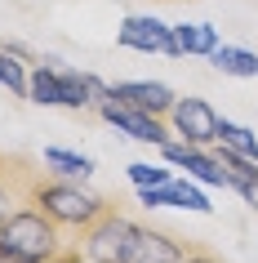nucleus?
I'll list each match as a JSON object with an SVG mask.
<instances>
[{
    "instance_id": "1",
    "label": "nucleus",
    "mask_w": 258,
    "mask_h": 263,
    "mask_svg": "<svg viewBox=\"0 0 258 263\" xmlns=\"http://www.w3.org/2000/svg\"><path fill=\"white\" fill-rule=\"evenodd\" d=\"M81 236L58 228L36 205H18L0 219V263H81Z\"/></svg>"
},
{
    "instance_id": "2",
    "label": "nucleus",
    "mask_w": 258,
    "mask_h": 263,
    "mask_svg": "<svg viewBox=\"0 0 258 263\" xmlns=\"http://www.w3.org/2000/svg\"><path fill=\"white\" fill-rule=\"evenodd\" d=\"M27 205H36L41 214H49L58 228H67V232L81 236L85 228H89V223L107 210V201H103V196H94V192H85L81 183L58 179V174L41 170V174H36V183H31V192H27Z\"/></svg>"
},
{
    "instance_id": "3",
    "label": "nucleus",
    "mask_w": 258,
    "mask_h": 263,
    "mask_svg": "<svg viewBox=\"0 0 258 263\" xmlns=\"http://www.w3.org/2000/svg\"><path fill=\"white\" fill-rule=\"evenodd\" d=\"M187 241L161 232V228H147V223H134L129 236H125L121 263H183L187 259Z\"/></svg>"
},
{
    "instance_id": "4",
    "label": "nucleus",
    "mask_w": 258,
    "mask_h": 263,
    "mask_svg": "<svg viewBox=\"0 0 258 263\" xmlns=\"http://www.w3.org/2000/svg\"><path fill=\"white\" fill-rule=\"evenodd\" d=\"M134 219H125L121 210H103L89 228L81 232V250L89 263H121V250H125V236H129Z\"/></svg>"
},
{
    "instance_id": "5",
    "label": "nucleus",
    "mask_w": 258,
    "mask_h": 263,
    "mask_svg": "<svg viewBox=\"0 0 258 263\" xmlns=\"http://www.w3.org/2000/svg\"><path fill=\"white\" fill-rule=\"evenodd\" d=\"M218 116L205 98H178L174 107H169V125H174V134L191 147H214L218 143Z\"/></svg>"
},
{
    "instance_id": "6",
    "label": "nucleus",
    "mask_w": 258,
    "mask_h": 263,
    "mask_svg": "<svg viewBox=\"0 0 258 263\" xmlns=\"http://www.w3.org/2000/svg\"><path fill=\"white\" fill-rule=\"evenodd\" d=\"M116 45L121 49H138V54H165V58H183L174 45V27H165L161 18L147 14H129L116 31Z\"/></svg>"
},
{
    "instance_id": "7",
    "label": "nucleus",
    "mask_w": 258,
    "mask_h": 263,
    "mask_svg": "<svg viewBox=\"0 0 258 263\" xmlns=\"http://www.w3.org/2000/svg\"><path fill=\"white\" fill-rule=\"evenodd\" d=\"M98 116L111 121L121 134H129V139H138V143H151V147H165V143H169V129L161 125V116L138 111V107H125V103H116V98H103V103H98Z\"/></svg>"
},
{
    "instance_id": "8",
    "label": "nucleus",
    "mask_w": 258,
    "mask_h": 263,
    "mask_svg": "<svg viewBox=\"0 0 258 263\" xmlns=\"http://www.w3.org/2000/svg\"><path fill=\"white\" fill-rule=\"evenodd\" d=\"M107 98L125 103V107H138V111H151V116H169V107L178 103V94L161 81H121V85H107Z\"/></svg>"
},
{
    "instance_id": "9",
    "label": "nucleus",
    "mask_w": 258,
    "mask_h": 263,
    "mask_svg": "<svg viewBox=\"0 0 258 263\" xmlns=\"http://www.w3.org/2000/svg\"><path fill=\"white\" fill-rule=\"evenodd\" d=\"M36 174H41L36 161L0 152V219L14 214L18 205H27V192H31V183H36Z\"/></svg>"
},
{
    "instance_id": "10",
    "label": "nucleus",
    "mask_w": 258,
    "mask_h": 263,
    "mask_svg": "<svg viewBox=\"0 0 258 263\" xmlns=\"http://www.w3.org/2000/svg\"><path fill=\"white\" fill-rule=\"evenodd\" d=\"M161 156H165V165L187 170V174H196V179L209 183V187H231V183H227V170L218 165V156L205 152V147H191V143H165Z\"/></svg>"
},
{
    "instance_id": "11",
    "label": "nucleus",
    "mask_w": 258,
    "mask_h": 263,
    "mask_svg": "<svg viewBox=\"0 0 258 263\" xmlns=\"http://www.w3.org/2000/svg\"><path fill=\"white\" fill-rule=\"evenodd\" d=\"M174 45H178V54H205L209 58L218 49V31L209 27V23H178Z\"/></svg>"
},
{
    "instance_id": "12",
    "label": "nucleus",
    "mask_w": 258,
    "mask_h": 263,
    "mask_svg": "<svg viewBox=\"0 0 258 263\" xmlns=\"http://www.w3.org/2000/svg\"><path fill=\"white\" fill-rule=\"evenodd\" d=\"M209 63H214L223 76H236V81H254V76H258V54H249V49L218 45L214 54H209Z\"/></svg>"
},
{
    "instance_id": "13",
    "label": "nucleus",
    "mask_w": 258,
    "mask_h": 263,
    "mask_svg": "<svg viewBox=\"0 0 258 263\" xmlns=\"http://www.w3.org/2000/svg\"><path fill=\"white\" fill-rule=\"evenodd\" d=\"M27 98L41 103V107H63V85H58V67H36L27 76Z\"/></svg>"
},
{
    "instance_id": "14",
    "label": "nucleus",
    "mask_w": 258,
    "mask_h": 263,
    "mask_svg": "<svg viewBox=\"0 0 258 263\" xmlns=\"http://www.w3.org/2000/svg\"><path fill=\"white\" fill-rule=\"evenodd\" d=\"M45 165L54 170L58 179H85V174H94V161L67 152V147H45Z\"/></svg>"
},
{
    "instance_id": "15",
    "label": "nucleus",
    "mask_w": 258,
    "mask_h": 263,
    "mask_svg": "<svg viewBox=\"0 0 258 263\" xmlns=\"http://www.w3.org/2000/svg\"><path fill=\"white\" fill-rule=\"evenodd\" d=\"M218 143H223V147H231V152H241V156H249V161H258V139L245 129V125L218 121Z\"/></svg>"
},
{
    "instance_id": "16",
    "label": "nucleus",
    "mask_w": 258,
    "mask_h": 263,
    "mask_svg": "<svg viewBox=\"0 0 258 263\" xmlns=\"http://www.w3.org/2000/svg\"><path fill=\"white\" fill-rule=\"evenodd\" d=\"M0 85H5L9 94L27 98V76H23V67L14 63V54H9V49H0Z\"/></svg>"
},
{
    "instance_id": "17",
    "label": "nucleus",
    "mask_w": 258,
    "mask_h": 263,
    "mask_svg": "<svg viewBox=\"0 0 258 263\" xmlns=\"http://www.w3.org/2000/svg\"><path fill=\"white\" fill-rule=\"evenodd\" d=\"M169 205H183V210H201V214H209L205 192H196L191 183H174V179H169Z\"/></svg>"
},
{
    "instance_id": "18",
    "label": "nucleus",
    "mask_w": 258,
    "mask_h": 263,
    "mask_svg": "<svg viewBox=\"0 0 258 263\" xmlns=\"http://www.w3.org/2000/svg\"><path fill=\"white\" fill-rule=\"evenodd\" d=\"M129 183H134V187H161V183H169V170L134 161V165H129Z\"/></svg>"
},
{
    "instance_id": "19",
    "label": "nucleus",
    "mask_w": 258,
    "mask_h": 263,
    "mask_svg": "<svg viewBox=\"0 0 258 263\" xmlns=\"http://www.w3.org/2000/svg\"><path fill=\"white\" fill-rule=\"evenodd\" d=\"M183 263H223V259H218L214 250H201V246H191V250H187V259H183Z\"/></svg>"
},
{
    "instance_id": "20",
    "label": "nucleus",
    "mask_w": 258,
    "mask_h": 263,
    "mask_svg": "<svg viewBox=\"0 0 258 263\" xmlns=\"http://www.w3.org/2000/svg\"><path fill=\"white\" fill-rule=\"evenodd\" d=\"M241 196H245V201H249V205H254V210H258V183H254V187H245V192H241Z\"/></svg>"
}]
</instances>
